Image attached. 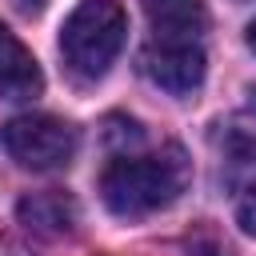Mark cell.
I'll use <instances>...</instances> for the list:
<instances>
[{"label":"cell","instance_id":"obj_1","mask_svg":"<svg viewBox=\"0 0 256 256\" xmlns=\"http://www.w3.org/2000/svg\"><path fill=\"white\" fill-rule=\"evenodd\" d=\"M192 180V164L180 144H168L148 156H116L100 172V196L108 212L136 220L148 212L168 208Z\"/></svg>","mask_w":256,"mask_h":256},{"label":"cell","instance_id":"obj_2","mask_svg":"<svg viewBox=\"0 0 256 256\" xmlns=\"http://www.w3.org/2000/svg\"><path fill=\"white\" fill-rule=\"evenodd\" d=\"M124 36H128V16L116 0H80L60 28V52L76 76L100 80L116 64Z\"/></svg>","mask_w":256,"mask_h":256},{"label":"cell","instance_id":"obj_3","mask_svg":"<svg viewBox=\"0 0 256 256\" xmlns=\"http://www.w3.org/2000/svg\"><path fill=\"white\" fill-rule=\"evenodd\" d=\"M0 144L20 168L56 172L76 156V128L48 112H24L0 128Z\"/></svg>","mask_w":256,"mask_h":256},{"label":"cell","instance_id":"obj_4","mask_svg":"<svg viewBox=\"0 0 256 256\" xmlns=\"http://www.w3.org/2000/svg\"><path fill=\"white\" fill-rule=\"evenodd\" d=\"M140 64H144V76L172 96H192L208 72L200 40H152Z\"/></svg>","mask_w":256,"mask_h":256},{"label":"cell","instance_id":"obj_5","mask_svg":"<svg viewBox=\"0 0 256 256\" xmlns=\"http://www.w3.org/2000/svg\"><path fill=\"white\" fill-rule=\"evenodd\" d=\"M44 88V72L24 40L0 24V96L4 100H32Z\"/></svg>","mask_w":256,"mask_h":256},{"label":"cell","instance_id":"obj_6","mask_svg":"<svg viewBox=\"0 0 256 256\" xmlns=\"http://www.w3.org/2000/svg\"><path fill=\"white\" fill-rule=\"evenodd\" d=\"M152 40H200L208 28L204 0H144Z\"/></svg>","mask_w":256,"mask_h":256},{"label":"cell","instance_id":"obj_7","mask_svg":"<svg viewBox=\"0 0 256 256\" xmlns=\"http://www.w3.org/2000/svg\"><path fill=\"white\" fill-rule=\"evenodd\" d=\"M16 216H20V224H24L28 232L48 236V240L68 236V232L76 228V220H80L76 200L64 196V192H32V196H24V200L16 204Z\"/></svg>","mask_w":256,"mask_h":256},{"label":"cell","instance_id":"obj_8","mask_svg":"<svg viewBox=\"0 0 256 256\" xmlns=\"http://www.w3.org/2000/svg\"><path fill=\"white\" fill-rule=\"evenodd\" d=\"M236 224H240L244 236H256V180L244 188V196L236 204Z\"/></svg>","mask_w":256,"mask_h":256},{"label":"cell","instance_id":"obj_9","mask_svg":"<svg viewBox=\"0 0 256 256\" xmlns=\"http://www.w3.org/2000/svg\"><path fill=\"white\" fill-rule=\"evenodd\" d=\"M16 12H24V16H36V12H44L48 8V0H8Z\"/></svg>","mask_w":256,"mask_h":256},{"label":"cell","instance_id":"obj_10","mask_svg":"<svg viewBox=\"0 0 256 256\" xmlns=\"http://www.w3.org/2000/svg\"><path fill=\"white\" fill-rule=\"evenodd\" d=\"M0 256H32L28 248H20L16 240H0Z\"/></svg>","mask_w":256,"mask_h":256},{"label":"cell","instance_id":"obj_11","mask_svg":"<svg viewBox=\"0 0 256 256\" xmlns=\"http://www.w3.org/2000/svg\"><path fill=\"white\" fill-rule=\"evenodd\" d=\"M248 48H252V52H256V20H252V24H248Z\"/></svg>","mask_w":256,"mask_h":256}]
</instances>
